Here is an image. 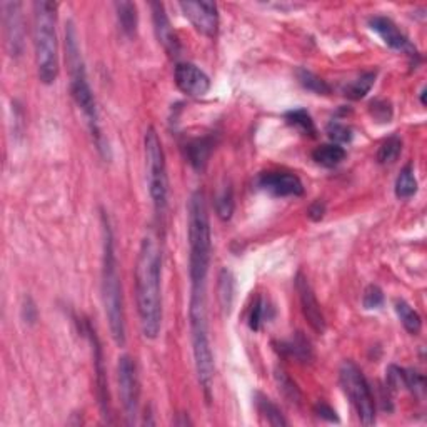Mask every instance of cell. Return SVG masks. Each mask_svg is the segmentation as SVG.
Listing matches in <instances>:
<instances>
[{
    "instance_id": "f546056e",
    "label": "cell",
    "mask_w": 427,
    "mask_h": 427,
    "mask_svg": "<svg viewBox=\"0 0 427 427\" xmlns=\"http://www.w3.org/2000/svg\"><path fill=\"white\" fill-rule=\"evenodd\" d=\"M400 382L402 387H406L417 398H422L426 393V377L414 369H400Z\"/></svg>"
},
{
    "instance_id": "44dd1931",
    "label": "cell",
    "mask_w": 427,
    "mask_h": 427,
    "mask_svg": "<svg viewBox=\"0 0 427 427\" xmlns=\"http://www.w3.org/2000/svg\"><path fill=\"white\" fill-rule=\"evenodd\" d=\"M115 11H117V19L119 25L122 29V32L127 37H133L137 32V7L132 2H117L115 4Z\"/></svg>"
},
{
    "instance_id": "d4e9b609",
    "label": "cell",
    "mask_w": 427,
    "mask_h": 427,
    "mask_svg": "<svg viewBox=\"0 0 427 427\" xmlns=\"http://www.w3.org/2000/svg\"><path fill=\"white\" fill-rule=\"evenodd\" d=\"M212 144L209 139H197L192 140L189 145H187V157H189V162L192 164L194 169L197 171H202L206 167L209 154H211Z\"/></svg>"
},
{
    "instance_id": "9a60e30c",
    "label": "cell",
    "mask_w": 427,
    "mask_h": 427,
    "mask_svg": "<svg viewBox=\"0 0 427 427\" xmlns=\"http://www.w3.org/2000/svg\"><path fill=\"white\" fill-rule=\"evenodd\" d=\"M369 27H371V30H374V32L379 35L382 42H384L387 47L394 48V51L406 52L407 55L411 57H417L416 47L409 42V39L400 32L399 27L395 25L389 17H382V15L372 17V19L369 20Z\"/></svg>"
},
{
    "instance_id": "277c9868",
    "label": "cell",
    "mask_w": 427,
    "mask_h": 427,
    "mask_svg": "<svg viewBox=\"0 0 427 427\" xmlns=\"http://www.w3.org/2000/svg\"><path fill=\"white\" fill-rule=\"evenodd\" d=\"M65 52H67V65H69V75H70V92H72L75 104L79 105V109L82 110L84 117L87 120V126L91 129V133L93 137V142H96L97 149H99L107 157V150H109V147H105L104 136H102L99 110H97L96 97H93L91 84H88L86 65H84L82 55H80L77 30H75L72 22L67 24Z\"/></svg>"
},
{
    "instance_id": "e575fe53",
    "label": "cell",
    "mask_w": 427,
    "mask_h": 427,
    "mask_svg": "<svg viewBox=\"0 0 427 427\" xmlns=\"http://www.w3.org/2000/svg\"><path fill=\"white\" fill-rule=\"evenodd\" d=\"M384 304V292H382V289L379 286H376V284H371L366 291H364L362 296V306L364 309L372 310V309H379Z\"/></svg>"
},
{
    "instance_id": "8fae6325",
    "label": "cell",
    "mask_w": 427,
    "mask_h": 427,
    "mask_svg": "<svg viewBox=\"0 0 427 427\" xmlns=\"http://www.w3.org/2000/svg\"><path fill=\"white\" fill-rule=\"evenodd\" d=\"M182 12L195 30L206 37H214L219 29V12L214 2H180Z\"/></svg>"
},
{
    "instance_id": "1f68e13d",
    "label": "cell",
    "mask_w": 427,
    "mask_h": 427,
    "mask_svg": "<svg viewBox=\"0 0 427 427\" xmlns=\"http://www.w3.org/2000/svg\"><path fill=\"white\" fill-rule=\"evenodd\" d=\"M275 381H277L279 390L284 394V398H286L289 402H292V404L301 402L302 394H301L299 387L296 386V382H294L286 372L275 371Z\"/></svg>"
},
{
    "instance_id": "ba28073f",
    "label": "cell",
    "mask_w": 427,
    "mask_h": 427,
    "mask_svg": "<svg viewBox=\"0 0 427 427\" xmlns=\"http://www.w3.org/2000/svg\"><path fill=\"white\" fill-rule=\"evenodd\" d=\"M339 381L342 390L357 412L359 421L364 426H372L376 422V400L360 367L353 360H344L339 369Z\"/></svg>"
},
{
    "instance_id": "83f0119b",
    "label": "cell",
    "mask_w": 427,
    "mask_h": 427,
    "mask_svg": "<svg viewBox=\"0 0 427 427\" xmlns=\"http://www.w3.org/2000/svg\"><path fill=\"white\" fill-rule=\"evenodd\" d=\"M400 152H402V140L398 136L389 137L382 142L379 150H377V162L382 166H389L399 159Z\"/></svg>"
},
{
    "instance_id": "7c38bea8",
    "label": "cell",
    "mask_w": 427,
    "mask_h": 427,
    "mask_svg": "<svg viewBox=\"0 0 427 427\" xmlns=\"http://www.w3.org/2000/svg\"><path fill=\"white\" fill-rule=\"evenodd\" d=\"M173 79H176V86L179 87V91L189 97H204L211 91L209 75L189 62H180L176 65Z\"/></svg>"
},
{
    "instance_id": "4fadbf2b",
    "label": "cell",
    "mask_w": 427,
    "mask_h": 427,
    "mask_svg": "<svg viewBox=\"0 0 427 427\" xmlns=\"http://www.w3.org/2000/svg\"><path fill=\"white\" fill-rule=\"evenodd\" d=\"M257 185L274 197H299L304 194L302 180L291 172H264L257 179Z\"/></svg>"
},
{
    "instance_id": "7a4b0ae2",
    "label": "cell",
    "mask_w": 427,
    "mask_h": 427,
    "mask_svg": "<svg viewBox=\"0 0 427 427\" xmlns=\"http://www.w3.org/2000/svg\"><path fill=\"white\" fill-rule=\"evenodd\" d=\"M102 302L112 339L119 347L126 346V310H124L122 284L117 270L114 234L109 217L102 212Z\"/></svg>"
},
{
    "instance_id": "836d02e7",
    "label": "cell",
    "mask_w": 427,
    "mask_h": 427,
    "mask_svg": "<svg viewBox=\"0 0 427 427\" xmlns=\"http://www.w3.org/2000/svg\"><path fill=\"white\" fill-rule=\"evenodd\" d=\"M327 136L332 144H347V142L353 140V129L346 124L337 122V120H332L327 126Z\"/></svg>"
},
{
    "instance_id": "4316f807",
    "label": "cell",
    "mask_w": 427,
    "mask_h": 427,
    "mask_svg": "<svg viewBox=\"0 0 427 427\" xmlns=\"http://www.w3.org/2000/svg\"><path fill=\"white\" fill-rule=\"evenodd\" d=\"M286 122L289 124V126L296 127L297 131H301L304 136L315 137V133H317L313 117H310V114L304 109L289 110V112L286 114Z\"/></svg>"
},
{
    "instance_id": "f35d334b",
    "label": "cell",
    "mask_w": 427,
    "mask_h": 427,
    "mask_svg": "<svg viewBox=\"0 0 427 427\" xmlns=\"http://www.w3.org/2000/svg\"><path fill=\"white\" fill-rule=\"evenodd\" d=\"M424 96H426V88H422V92H421V102H422V105H426V99H424Z\"/></svg>"
},
{
    "instance_id": "74e56055",
    "label": "cell",
    "mask_w": 427,
    "mask_h": 427,
    "mask_svg": "<svg viewBox=\"0 0 427 427\" xmlns=\"http://www.w3.org/2000/svg\"><path fill=\"white\" fill-rule=\"evenodd\" d=\"M307 214H309V217L313 221H320L324 217V214H326V204L320 202V200H317V202H314L313 206L309 207V211H307Z\"/></svg>"
},
{
    "instance_id": "7402d4cb",
    "label": "cell",
    "mask_w": 427,
    "mask_h": 427,
    "mask_svg": "<svg viewBox=\"0 0 427 427\" xmlns=\"http://www.w3.org/2000/svg\"><path fill=\"white\" fill-rule=\"evenodd\" d=\"M256 406H257V411H259L261 416L267 421V424H270V426H287L289 424L286 417H284V414L280 412V409L275 406V404L269 398H265L264 394H261V393L256 394Z\"/></svg>"
},
{
    "instance_id": "d6986e66",
    "label": "cell",
    "mask_w": 427,
    "mask_h": 427,
    "mask_svg": "<svg viewBox=\"0 0 427 427\" xmlns=\"http://www.w3.org/2000/svg\"><path fill=\"white\" fill-rule=\"evenodd\" d=\"M280 353L289 355V357L302 360V362H307V360L313 359V347H310V342L307 341L301 332H297L291 341L282 342V344H280Z\"/></svg>"
},
{
    "instance_id": "52a82bcc",
    "label": "cell",
    "mask_w": 427,
    "mask_h": 427,
    "mask_svg": "<svg viewBox=\"0 0 427 427\" xmlns=\"http://www.w3.org/2000/svg\"><path fill=\"white\" fill-rule=\"evenodd\" d=\"M145 150V169H147V184L149 194L152 199L154 211L157 217H164L167 212L169 204V177L166 166V154H164L162 142L154 127H149L144 137Z\"/></svg>"
},
{
    "instance_id": "6da1fadb",
    "label": "cell",
    "mask_w": 427,
    "mask_h": 427,
    "mask_svg": "<svg viewBox=\"0 0 427 427\" xmlns=\"http://www.w3.org/2000/svg\"><path fill=\"white\" fill-rule=\"evenodd\" d=\"M136 301L142 334L155 339L162 327V252L152 234L142 239L137 254Z\"/></svg>"
},
{
    "instance_id": "4dcf8cb0",
    "label": "cell",
    "mask_w": 427,
    "mask_h": 427,
    "mask_svg": "<svg viewBox=\"0 0 427 427\" xmlns=\"http://www.w3.org/2000/svg\"><path fill=\"white\" fill-rule=\"evenodd\" d=\"M270 306L264 297H257L251 307V315H249V327L252 331H261L262 324L270 319Z\"/></svg>"
},
{
    "instance_id": "5b68a950",
    "label": "cell",
    "mask_w": 427,
    "mask_h": 427,
    "mask_svg": "<svg viewBox=\"0 0 427 427\" xmlns=\"http://www.w3.org/2000/svg\"><path fill=\"white\" fill-rule=\"evenodd\" d=\"M187 212H189V227H187V230H189L190 284L207 282L212 256V235L206 195H204L202 190H195L190 195Z\"/></svg>"
},
{
    "instance_id": "d6a6232c",
    "label": "cell",
    "mask_w": 427,
    "mask_h": 427,
    "mask_svg": "<svg viewBox=\"0 0 427 427\" xmlns=\"http://www.w3.org/2000/svg\"><path fill=\"white\" fill-rule=\"evenodd\" d=\"M217 216L222 221H229L234 214V190L230 185H225L216 199Z\"/></svg>"
},
{
    "instance_id": "603a6c76",
    "label": "cell",
    "mask_w": 427,
    "mask_h": 427,
    "mask_svg": "<svg viewBox=\"0 0 427 427\" xmlns=\"http://www.w3.org/2000/svg\"><path fill=\"white\" fill-rule=\"evenodd\" d=\"M374 82H376V72H364L360 77L353 80L344 87V96L350 100H360L367 96Z\"/></svg>"
},
{
    "instance_id": "ffe728a7",
    "label": "cell",
    "mask_w": 427,
    "mask_h": 427,
    "mask_svg": "<svg viewBox=\"0 0 427 427\" xmlns=\"http://www.w3.org/2000/svg\"><path fill=\"white\" fill-rule=\"evenodd\" d=\"M394 307L404 329H406L409 334H412V336H417L422 329V317L419 315V313H417L412 306H409L404 299L395 301Z\"/></svg>"
},
{
    "instance_id": "8992f818",
    "label": "cell",
    "mask_w": 427,
    "mask_h": 427,
    "mask_svg": "<svg viewBox=\"0 0 427 427\" xmlns=\"http://www.w3.org/2000/svg\"><path fill=\"white\" fill-rule=\"evenodd\" d=\"M34 47L40 82H55L59 75V42H57V4H34Z\"/></svg>"
},
{
    "instance_id": "8d00e7d4",
    "label": "cell",
    "mask_w": 427,
    "mask_h": 427,
    "mask_svg": "<svg viewBox=\"0 0 427 427\" xmlns=\"http://www.w3.org/2000/svg\"><path fill=\"white\" fill-rule=\"evenodd\" d=\"M314 412L317 414V416L320 417V419L324 421H329V422H339V417H337V412L334 411V409L331 406H327V404L320 402L315 406Z\"/></svg>"
},
{
    "instance_id": "30bf717a",
    "label": "cell",
    "mask_w": 427,
    "mask_h": 427,
    "mask_svg": "<svg viewBox=\"0 0 427 427\" xmlns=\"http://www.w3.org/2000/svg\"><path fill=\"white\" fill-rule=\"evenodd\" d=\"M20 2H2L4 37L11 57H20L24 51V22H22Z\"/></svg>"
},
{
    "instance_id": "9c48e42d",
    "label": "cell",
    "mask_w": 427,
    "mask_h": 427,
    "mask_svg": "<svg viewBox=\"0 0 427 427\" xmlns=\"http://www.w3.org/2000/svg\"><path fill=\"white\" fill-rule=\"evenodd\" d=\"M117 381H119V395L124 407L127 424H136L139 416V398L140 387L139 377H137V367L132 357L120 355L117 364Z\"/></svg>"
},
{
    "instance_id": "e0dca14e",
    "label": "cell",
    "mask_w": 427,
    "mask_h": 427,
    "mask_svg": "<svg viewBox=\"0 0 427 427\" xmlns=\"http://www.w3.org/2000/svg\"><path fill=\"white\" fill-rule=\"evenodd\" d=\"M87 334L91 337L92 347H93V372H96V384H97V398H99L102 416L109 417V387H107V377L104 369V357H102V349L97 339L96 331L88 326Z\"/></svg>"
},
{
    "instance_id": "ac0fdd59",
    "label": "cell",
    "mask_w": 427,
    "mask_h": 427,
    "mask_svg": "<svg viewBox=\"0 0 427 427\" xmlns=\"http://www.w3.org/2000/svg\"><path fill=\"white\" fill-rule=\"evenodd\" d=\"M346 149L339 144H322L313 152V159L319 166L332 169L337 167L346 159Z\"/></svg>"
},
{
    "instance_id": "484cf974",
    "label": "cell",
    "mask_w": 427,
    "mask_h": 427,
    "mask_svg": "<svg viewBox=\"0 0 427 427\" xmlns=\"http://www.w3.org/2000/svg\"><path fill=\"white\" fill-rule=\"evenodd\" d=\"M417 192V179L414 176V169L411 164L400 171L395 179V195L399 199H411Z\"/></svg>"
},
{
    "instance_id": "f1b7e54d",
    "label": "cell",
    "mask_w": 427,
    "mask_h": 427,
    "mask_svg": "<svg viewBox=\"0 0 427 427\" xmlns=\"http://www.w3.org/2000/svg\"><path fill=\"white\" fill-rule=\"evenodd\" d=\"M297 79H299L302 87L314 93H319V96H327L331 92V86H329L326 80L320 79L319 75H315L307 69L297 70Z\"/></svg>"
},
{
    "instance_id": "cb8c5ba5",
    "label": "cell",
    "mask_w": 427,
    "mask_h": 427,
    "mask_svg": "<svg viewBox=\"0 0 427 427\" xmlns=\"http://www.w3.org/2000/svg\"><path fill=\"white\" fill-rule=\"evenodd\" d=\"M217 292H219L221 307L225 310L227 314H229L230 309H232L234 296H235V282H234V275H232V272H230V270L224 269L221 272Z\"/></svg>"
},
{
    "instance_id": "3957f363",
    "label": "cell",
    "mask_w": 427,
    "mask_h": 427,
    "mask_svg": "<svg viewBox=\"0 0 427 427\" xmlns=\"http://www.w3.org/2000/svg\"><path fill=\"white\" fill-rule=\"evenodd\" d=\"M189 326L195 374H197V381L204 394H206L207 402H211L214 371L216 369H214V354L207 327V284H192L190 286Z\"/></svg>"
},
{
    "instance_id": "d590c367",
    "label": "cell",
    "mask_w": 427,
    "mask_h": 427,
    "mask_svg": "<svg viewBox=\"0 0 427 427\" xmlns=\"http://www.w3.org/2000/svg\"><path fill=\"white\" fill-rule=\"evenodd\" d=\"M371 114L379 122H389L393 119V109H390L389 102L386 100H374L371 104Z\"/></svg>"
},
{
    "instance_id": "2e32d148",
    "label": "cell",
    "mask_w": 427,
    "mask_h": 427,
    "mask_svg": "<svg viewBox=\"0 0 427 427\" xmlns=\"http://www.w3.org/2000/svg\"><path fill=\"white\" fill-rule=\"evenodd\" d=\"M150 11H152V22H154V32L157 37L159 44L166 48V52L171 57L179 55L180 52V42L177 39L176 32H173V27L169 20L166 8L160 2H152L150 4Z\"/></svg>"
},
{
    "instance_id": "5bb4252c",
    "label": "cell",
    "mask_w": 427,
    "mask_h": 427,
    "mask_svg": "<svg viewBox=\"0 0 427 427\" xmlns=\"http://www.w3.org/2000/svg\"><path fill=\"white\" fill-rule=\"evenodd\" d=\"M296 289L297 292H299L302 314H304L309 326L317 334H324V331H326V317H324L322 309H320V304L317 302V297H315L314 289L310 286L309 280H307L304 274L301 272L297 274Z\"/></svg>"
}]
</instances>
